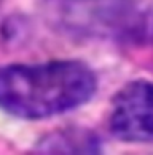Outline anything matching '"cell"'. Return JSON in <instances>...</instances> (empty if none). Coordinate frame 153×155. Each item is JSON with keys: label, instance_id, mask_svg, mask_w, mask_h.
I'll return each mask as SVG.
<instances>
[{"label": "cell", "instance_id": "6da1fadb", "mask_svg": "<svg viewBox=\"0 0 153 155\" xmlns=\"http://www.w3.org/2000/svg\"><path fill=\"white\" fill-rule=\"evenodd\" d=\"M97 81L81 61L56 60L0 68V109L21 119L72 110L96 93Z\"/></svg>", "mask_w": 153, "mask_h": 155}, {"label": "cell", "instance_id": "7a4b0ae2", "mask_svg": "<svg viewBox=\"0 0 153 155\" xmlns=\"http://www.w3.org/2000/svg\"><path fill=\"white\" fill-rule=\"evenodd\" d=\"M78 21L135 45H153V0H86Z\"/></svg>", "mask_w": 153, "mask_h": 155}, {"label": "cell", "instance_id": "3957f363", "mask_svg": "<svg viewBox=\"0 0 153 155\" xmlns=\"http://www.w3.org/2000/svg\"><path fill=\"white\" fill-rule=\"evenodd\" d=\"M110 130L127 142H153V83L133 81L115 94Z\"/></svg>", "mask_w": 153, "mask_h": 155}, {"label": "cell", "instance_id": "277c9868", "mask_svg": "<svg viewBox=\"0 0 153 155\" xmlns=\"http://www.w3.org/2000/svg\"><path fill=\"white\" fill-rule=\"evenodd\" d=\"M0 5H2V0H0Z\"/></svg>", "mask_w": 153, "mask_h": 155}]
</instances>
